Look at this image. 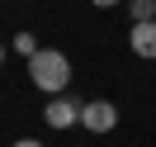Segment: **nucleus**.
I'll use <instances>...</instances> for the list:
<instances>
[{"instance_id":"nucleus-3","label":"nucleus","mask_w":156,"mask_h":147,"mask_svg":"<svg viewBox=\"0 0 156 147\" xmlns=\"http://www.w3.org/2000/svg\"><path fill=\"white\" fill-rule=\"evenodd\" d=\"M43 119H48V128H71V123H80V105L71 95H48Z\"/></svg>"},{"instance_id":"nucleus-8","label":"nucleus","mask_w":156,"mask_h":147,"mask_svg":"<svg viewBox=\"0 0 156 147\" xmlns=\"http://www.w3.org/2000/svg\"><path fill=\"white\" fill-rule=\"evenodd\" d=\"M90 5H95V10H114L118 0H90Z\"/></svg>"},{"instance_id":"nucleus-4","label":"nucleus","mask_w":156,"mask_h":147,"mask_svg":"<svg viewBox=\"0 0 156 147\" xmlns=\"http://www.w3.org/2000/svg\"><path fill=\"white\" fill-rule=\"evenodd\" d=\"M128 48H133L137 57L156 62V19H147V24H133V29H128Z\"/></svg>"},{"instance_id":"nucleus-1","label":"nucleus","mask_w":156,"mask_h":147,"mask_svg":"<svg viewBox=\"0 0 156 147\" xmlns=\"http://www.w3.org/2000/svg\"><path fill=\"white\" fill-rule=\"evenodd\" d=\"M29 76H33V86H38L43 95H66L71 62H66V52H57V48H38L29 57Z\"/></svg>"},{"instance_id":"nucleus-7","label":"nucleus","mask_w":156,"mask_h":147,"mask_svg":"<svg viewBox=\"0 0 156 147\" xmlns=\"http://www.w3.org/2000/svg\"><path fill=\"white\" fill-rule=\"evenodd\" d=\"M10 147H43L38 138H19V142H10Z\"/></svg>"},{"instance_id":"nucleus-5","label":"nucleus","mask_w":156,"mask_h":147,"mask_svg":"<svg viewBox=\"0 0 156 147\" xmlns=\"http://www.w3.org/2000/svg\"><path fill=\"white\" fill-rule=\"evenodd\" d=\"M128 10H133V24H147L156 19V0H128Z\"/></svg>"},{"instance_id":"nucleus-9","label":"nucleus","mask_w":156,"mask_h":147,"mask_svg":"<svg viewBox=\"0 0 156 147\" xmlns=\"http://www.w3.org/2000/svg\"><path fill=\"white\" fill-rule=\"evenodd\" d=\"M0 67H5V43H0Z\"/></svg>"},{"instance_id":"nucleus-6","label":"nucleus","mask_w":156,"mask_h":147,"mask_svg":"<svg viewBox=\"0 0 156 147\" xmlns=\"http://www.w3.org/2000/svg\"><path fill=\"white\" fill-rule=\"evenodd\" d=\"M14 52H24V57H33V52H38V38H33V33H19V38H14Z\"/></svg>"},{"instance_id":"nucleus-2","label":"nucleus","mask_w":156,"mask_h":147,"mask_svg":"<svg viewBox=\"0 0 156 147\" xmlns=\"http://www.w3.org/2000/svg\"><path fill=\"white\" fill-rule=\"evenodd\" d=\"M80 123H85L90 133H114V123H118L114 100H85V105H80Z\"/></svg>"}]
</instances>
